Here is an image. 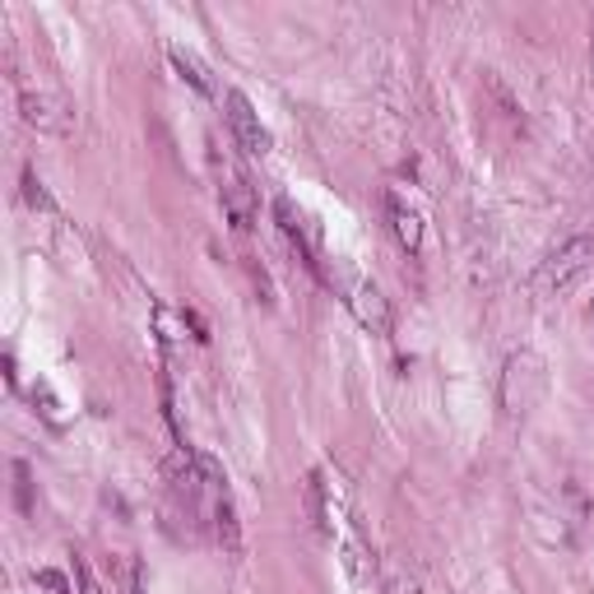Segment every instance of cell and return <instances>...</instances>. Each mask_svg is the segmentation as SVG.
<instances>
[{
	"mask_svg": "<svg viewBox=\"0 0 594 594\" xmlns=\"http://www.w3.org/2000/svg\"><path fill=\"white\" fill-rule=\"evenodd\" d=\"M590 266H594V237L576 233V237H566L558 251H548V256L539 260V270H534L530 283H534L539 298H562L571 283L585 279Z\"/></svg>",
	"mask_w": 594,
	"mask_h": 594,
	"instance_id": "cell-1",
	"label": "cell"
},
{
	"mask_svg": "<svg viewBox=\"0 0 594 594\" xmlns=\"http://www.w3.org/2000/svg\"><path fill=\"white\" fill-rule=\"evenodd\" d=\"M543 395V358L520 348V354L506 358V371H501V409L511 418H525Z\"/></svg>",
	"mask_w": 594,
	"mask_h": 594,
	"instance_id": "cell-2",
	"label": "cell"
},
{
	"mask_svg": "<svg viewBox=\"0 0 594 594\" xmlns=\"http://www.w3.org/2000/svg\"><path fill=\"white\" fill-rule=\"evenodd\" d=\"M224 107H228V130H233L237 149H241V153H251V159H260V153H270V130L260 126V112L251 107V98L233 89V94L224 98Z\"/></svg>",
	"mask_w": 594,
	"mask_h": 594,
	"instance_id": "cell-3",
	"label": "cell"
},
{
	"mask_svg": "<svg viewBox=\"0 0 594 594\" xmlns=\"http://www.w3.org/2000/svg\"><path fill=\"white\" fill-rule=\"evenodd\" d=\"M344 302L348 306H354V316H358V325L363 330H371V335H390V302H386V293L377 289V283H371V279H363V274H354V279H348L344 283Z\"/></svg>",
	"mask_w": 594,
	"mask_h": 594,
	"instance_id": "cell-4",
	"label": "cell"
},
{
	"mask_svg": "<svg viewBox=\"0 0 594 594\" xmlns=\"http://www.w3.org/2000/svg\"><path fill=\"white\" fill-rule=\"evenodd\" d=\"M218 201H224V214H228V224H233L237 233L256 228L260 205H256V191H251V182L241 177V172L218 168Z\"/></svg>",
	"mask_w": 594,
	"mask_h": 594,
	"instance_id": "cell-5",
	"label": "cell"
},
{
	"mask_svg": "<svg viewBox=\"0 0 594 594\" xmlns=\"http://www.w3.org/2000/svg\"><path fill=\"white\" fill-rule=\"evenodd\" d=\"M386 218H390L395 241H400V247H404L409 256L423 251V214H418L400 191H390V195H386Z\"/></svg>",
	"mask_w": 594,
	"mask_h": 594,
	"instance_id": "cell-6",
	"label": "cell"
},
{
	"mask_svg": "<svg viewBox=\"0 0 594 594\" xmlns=\"http://www.w3.org/2000/svg\"><path fill=\"white\" fill-rule=\"evenodd\" d=\"M209 516H214V534H218V543H224L228 553H241V525H237V511H233V497H228V493L209 506Z\"/></svg>",
	"mask_w": 594,
	"mask_h": 594,
	"instance_id": "cell-7",
	"label": "cell"
},
{
	"mask_svg": "<svg viewBox=\"0 0 594 594\" xmlns=\"http://www.w3.org/2000/svg\"><path fill=\"white\" fill-rule=\"evenodd\" d=\"M168 56H172V65H177V75L191 84L195 94H214V79H209V71H205V61L195 56V52H186V47H168Z\"/></svg>",
	"mask_w": 594,
	"mask_h": 594,
	"instance_id": "cell-8",
	"label": "cell"
},
{
	"mask_svg": "<svg viewBox=\"0 0 594 594\" xmlns=\"http://www.w3.org/2000/svg\"><path fill=\"white\" fill-rule=\"evenodd\" d=\"M19 117H24L29 126H37V130H61L65 126L56 117V107L42 98V94H33V89H19Z\"/></svg>",
	"mask_w": 594,
	"mask_h": 594,
	"instance_id": "cell-9",
	"label": "cell"
},
{
	"mask_svg": "<svg viewBox=\"0 0 594 594\" xmlns=\"http://www.w3.org/2000/svg\"><path fill=\"white\" fill-rule=\"evenodd\" d=\"M274 218H279V233L283 237H289L293 241V251L306 260V256H312V251H306V233H302V214L293 209V201H289V195H279V201H274ZM306 266H312V260H306Z\"/></svg>",
	"mask_w": 594,
	"mask_h": 594,
	"instance_id": "cell-10",
	"label": "cell"
},
{
	"mask_svg": "<svg viewBox=\"0 0 594 594\" xmlns=\"http://www.w3.org/2000/svg\"><path fill=\"white\" fill-rule=\"evenodd\" d=\"M75 594H102V590H98V581L89 576V566H84V562H75Z\"/></svg>",
	"mask_w": 594,
	"mask_h": 594,
	"instance_id": "cell-11",
	"label": "cell"
},
{
	"mask_svg": "<svg viewBox=\"0 0 594 594\" xmlns=\"http://www.w3.org/2000/svg\"><path fill=\"white\" fill-rule=\"evenodd\" d=\"M14 478H19V506L33 511V501H29V465H14Z\"/></svg>",
	"mask_w": 594,
	"mask_h": 594,
	"instance_id": "cell-12",
	"label": "cell"
},
{
	"mask_svg": "<svg viewBox=\"0 0 594 594\" xmlns=\"http://www.w3.org/2000/svg\"><path fill=\"white\" fill-rule=\"evenodd\" d=\"M590 330H594V302H590Z\"/></svg>",
	"mask_w": 594,
	"mask_h": 594,
	"instance_id": "cell-13",
	"label": "cell"
}]
</instances>
